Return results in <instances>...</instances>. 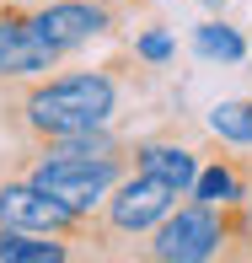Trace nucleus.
Listing matches in <instances>:
<instances>
[{"instance_id":"nucleus-11","label":"nucleus","mask_w":252,"mask_h":263,"mask_svg":"<svg viewBox=\"0 0 252 263\" xmlns=\"http://www.w3.org/2000/svg\"><path fill=\"white\" fill-rule=\"evenodd\" d=\"M209 129L225 140V145L252 151V97H242V102H220V107L209 113Z\"/></svg>"},{"instance_id":"nucleus-2","label":"nucleus","mask_w":252,"mask_h":263,"mask_svg":"<svg viewBox=\"0 0 252 263\" xmlns=\"http://www.w3.org/2000/svg\"><path fill=\"white\" fill-rule=\"evenodd\" d=\"M129 166H134L129 151H118V156H65V151L27 145L16 156V166H6V172H22L27 183H38L43 194H54L59 204H70L75 215H97L107 188H113Z\"/></svg>"},{"instance_id":"nucleus-3","label":"nucleus","mask_w":252,"mask_h":263,"mask_svg":"<svg viewBox=\"0 0 252 263\" xmlns=\"http://www.w3.org/2000/svg\"><path fill=\"white\" fill-rule=\"evenodd\" d=\"M145 236H150L145 258H156V263H204L231 247V210L188 199V204H172Z\"/></svg>"},{"instance_id":"nucleus-10","label":"nucleus","mask_w":252,"mask_h":263,"mask_svg":"<svg viewBox=\"0 0 252 263\" xmlns=\"http://www.w3.org/2000/svg\"><path fill=\"white\" fill-rule=\"evenodd\" d=\"M193 49L204 59H225V65H236V59L247 54V43H242V32L225 27V22H199V27H193Z\"/></svg>"},{"instance_id":"nucleus-1","label":"nucleus","mask_w":252,"mask_h":263,"mask_svg":"<svg viewBox=\"0 0 252 263\" xmlns=\"http://www.w3.org/2000/svg\"><path fill=\"white\" fill-rule=\"evenodd\" d=\"M27 140H59L81 129H107L118 118V81L107 70H65V76H32L16 86L6 107Z\"/></svg>"},{"instance_id":"nucleus-6","label":"nucleus","mask_w":252,"mask_h":263,"mask_svg":"<svg viewBox=\"0 0 252 263\" xmlns=\"http://www.w3.org/2000/svg\"><path fill=\"white\" fill-rule=\"evenodd\" d=\"M32 32L65 59L75 49H86L91 38H113L118 32V11L113 0H49V6H27Z\"/></svg>"},{"instance_id":"nucleus-9","label":"nucleus","mask_w":252,"mask_h":263,"mask_svg":"<svg viewBox=\"0 0 252 263\" xmlns=\"http://www.w3.org/2000/svg\"><path fill=\"white\" fill-rule=\"evenodd\" d=\"M65 258H75V247H70L65 236L0 226V263H65Z\"/></svg>"},{"instance_id":"nucleus-4","label":"nucleus","mask_w":252,"mask_h":263,"mask_svg":"<svg viewBox=\"0 0 252 263\" xmlns=\"http://www.w3.org/2000/svg\"><path fill=\"white\" fill-rule=\"evenodd\" d=\"M0 226H22V231H43V236H65V242H97V215H75L70 204H59L54 194H43L38 183H27L22 172L0 166Z\"/></svg>"},{"instance_id":"nucleus-8","label":"nucleus","mask_w":252,"mask_h":263,"mask_svg":"<svg viewBox=\"0 0 252 263\" xmlns=\"http://www.w3.org/2000/svg\"><path fill=\"white\" fill-rule=\"evenodd\" d=\"M129 156H134L140 172L166 177L177 194H188V188H193V177H199V151L183 145V140H134V145H129Z\"/></svg>"},{"instance_id":"nucleus-13","label":"nucleus","mask_w":252,"mask_h":263,"mask_svg":"<svg viewBox=\"0 0 252 263\" xmlns=\"http://www.w3.org/2000/svg\"><path fill=\"white\" fill-rule=\"evenodd\" d=\"M231 242H252V161H247V188H242V204L231 210Z\"/></svg>"},{"instance_id":"nucleus-7","label":"nucleus","mask_w":252,"mask_h":263,"mask_svg":"<svg viewBox=\"0 0 252 263\" xmlns=\"http://www.w3.org/2000/svg\"><path fill=\"white\" fill-rule=\"evenodd\" d=\"M59 54L32 32L27 6H0V91H16L32 76H49Z\"/></svg>"},{"instance_id":"nucleus-14","label":"nucleus","mask_w":252,"mask_h":263,"mask_svg":"<svg viewBox=\"0 0 252 263\" xmlns=\"http://www.w3.org/2000/svg\"><path fill=\"white\" fill-rule=\"evenodd\" d=\"M204 6H220V0H204Z\"/></svg>"},{"instance_id":"nucleus-5","label":"nucleus","mask_w":252,"mask_h":263,"mask_svg":"<svg viewBox=\"0 0 252 263\" xmlns=\"http://www.w3.org/2000/svg\"><path fill=\"white\" fill-rule=\"evenodd\" d=\"M177 188L166 183V177H156V172H140V166H129L124 177H118L113 188H107V199H102V226L113 236H145L156 220H161L166 210L177 204Z\"/></svg>"},{"instance_id":"nucleus-12","label":"nucleus","mask_w":252,"mask_h":263,"mask_svg":"<svg viewBox=\"0 0 252 263\" xmlns=\"http://www.w3.org/2000/svg\"><path fill=\"white\" fill-rule=\"evenodd\" d=\"M172 49H177V43H172V32H166V27H150V32H140V38H134V54L145 59V65H166Z\"/></svg>"}]
</instances>
